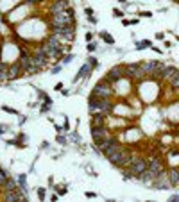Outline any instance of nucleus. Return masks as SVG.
<instances>
[{"instance_id":"23","label":"nucleus","mask_w":179,"mask_h":202,"mask_svg":"<svg viewBox=\"0 0 179 202\" xmlns=\"http://www.w3.org/2000/svg\"><path fill=\"white\" fill-rule=\"evenodd\" d=\"M151 45H152L151 39H142V41L136 43V48H138V50H143V48H151Z\"/></svg>"},{"instance_id":"4","label":"nucleus","mask_w":179,"mask_h":202,"mask_svg":"<svg viewBox=\"0 0 179 202\" xmlns=\"http://www.w3.org/2000/svg\"><path fill=\"white\" fill-rule=\"evenodd\" d=\"M48 23H52V25H77L75 23V18L70 16L66 11L57 13V14H52V18H50Z\"/></svg>"},{"instance_id":"40","label":"nucleus","mask_w":179,"mask_h":202,"mask_svg":"<svg viewBox=\"0 0 179 202\" xmlns=\"http://www.w3.org/2000/svg\"><path fill=\"white\" fill-rule=\"evenodd\" d=\"M84 38H86V41L90 43V41L93 39V34H91V32H86V36H84Z\"/></svg>"},{"instance_id":"47","label":"nucleus","mask_w":179,"mask_h":202,"mask_svg":"<svg viewBox=\"0 0 179 202\" xmlns=\"http://www.w3.org/2000/svg\"><path fill=\"white\" fill-rule=\"evenodd\" d=\"M86 197H88V199H93V197H95V193H90V192H86Z\"/></svg>"},{"instance_id":"12","label":"nucleus","mask_w":179,"mask_h":202,"mask_svg":"<svg viewBox=\"0 0 179 202\" xmlns=\"http://www.w3.org/2000/svg\"><path fill=\"white\" fill-rule=\"evenodd\" d=\"M22 73H23V72H22V66H20V64H18V61H16V63L9 64V68H7V81L18 79Z\"/></svg>"},{"instance_id":"32","label":"nucleus","mask_w":179,"mask_h":202,"mask_svg":"<svg viewBox=\"0 0 179 202\" xmlns=\"http://www.w3.org/2000/svg\"><path fill=\"white\" fill-rule=\"evenodd\" d=\"M2 109H4V111H7V113H11V115H18V111H16V109H11V107H7V106H2Z\"/></svg>"},{"instance_id":"48","label":"nucleus","mask_w":179,"mask_h":202,"mask_svg":"<svg viewBox=\"0 0 179 202\" xmlns=\"http://www.w3.org/2000/svg\"><path fill=\"white\" fill-rule=\"evenodd\" d=\"M118 2H120V4H126V2H127V0H118Z\"/></svg>"},{"instance_id":"3","label":"nucleus","mask_w":179,"mask_h":202,"mask_svg":"<svg viewBox=\"0 0 179 202\" xmlns=\"http://www.w3.org/2000/svg\"><path fill=\"white\" fill-rule=\"evenodd\" d=\"M113 93H115V91H113L111 84H109L106 79L99 81V82L93 86V90H91V95H95V97H99V98H111Z\"/></svg>"},{"instance_id":"19","label":"nucleus","mask_w":179,"mask_h":202,"mask_svg":"<svg viewBox=\"0 0 179 202\" xmlns=\"http://www.w3.org/2000/svg\"><path fill=\"white\" fill-rule=\"evenodd\" d=\"M169 179H170L172 186H178L179 184V168H172V170L169 172Z\"/></svg>"},{"instance_id":"35","label":"nucleus","mask_w":179,"mask_h":202,"mask_svg":"<svg viewBox=\"0 0 179 202\" xmlns=\"http://www.w3.org/2000/svg\"><path fill=\"white\" fill-rule=\"evenodd\" d=\"M140 16H143V18H151V16H152V13H151V11H142V13H140Z\"/></svg>"},{"instance_id":"2","label":"nucleus","mask_w":179,"mask_h":202,"mask_svg":"<svg viewBox=\"0 0 179 202\" xmlns=\"http://www.w3.org/2000/svg\"><path fill=\"white\" fill-rule=\"evenodd\" d=\"M50 25V32L52 34H57L61 39L65 41H74L75 39V25Z\"/></svg>"},{"instance_id":"24","label":"nucleus","mask_w":179,"mask_h":202,"mask_svg":"<svg viewBox=\"0 0 179 202\" xmlns=\"http://www.w3.org/2000/svg\"><path fill=\"white\" fill-rule=\"evenodd\" d=\"M7 177H9V174H7V170H4V168L0 166V188H4V183L7 181Z\"/></svg>"},{"instance_id":"46","label":"nucleus","mask_w":179,"mask_h":202,"mask_svg":"<svg viewBox=\"0 0 179 202\" xmlns=\"http://www.w3.org/2000/svg\"><path fill=\"white\" fill-rule=\"evenodd\" d=\"M41 149H48V141H43L41 143Z\"/></svg>"},{"instance_id":"18","label":"nucleus","mask_w":179,"mask_h":202,"mask_svg":"<svg viewBox=\"0 0 179 202\" xmlns=\"http://www.w3.org/2000/svg\"><path fill=\"white\" fill-rule=\"evenodd\" d=\"M18 190L22 192V193H25L27 195V192H29V186H27V177L22 174V175H18Z\"/></svg>"},{"instance_id":"28","label":"nucleus","mask_w":179,"mask_h":202,"mask_svg":"<svg viewBox=\"0 0 179 202\" xmlns=\"http://www.w3.org/2000/svg\"><path fill=\"white\" fill-rule=\"evenodd\" d=\"M39 109H41V113H48V111H50V104H47V102H43Z\"/></svg>"},{"instance_id":"49","label":"nucleus","mask_w":179,"mask_h":202,"mask_svg":"<svg viewBox=\"0 0 179 202\" xmlns=\"http://www.w3.org/2000/svg\"><path fill=\"white\" fill-rule=\"evenodd\" d=\"M176 2H179V0H176Z\"/></svg>"},{"instance_id":"17","label":"nucleus","mask_w":179,"mask_h":202,"mask_svg":"<svg viewBox=\"0 0 179 202\" xmlns=\"http://www.w3.org/2000/svg\"><path fill=\"white\" fill-rule=\"evenodd\" d=\"M18 190V181L7 177V181L4 183V192H16Z\"/></svg>"},{"instance_id":"7","label":"nucleus","mask_w":179,"mask_h":202,"mask_svg":"<svg viewBox=\"0 0 179 202\" xmlns=\"http://www.w3.org/2000/svg\"><path fill=\"white\" fill-rule=\"evenodd\" d=\"M152 186H154V190H170V188H172V183H170V179H169V174L161 172V174L154 179Z\"/></svg>"},{"instance_id":"29","label":"nucleus","mask_w":179,"mask_h":202,"mask_svg":"<svg viewBox=\"0 0 179 202\" xmlns=\"http://www.w3.org/2000/svg\"><path fill=\"white\" fill-rule=\"evenodd\" d=\"M56 141H57V143H61V145H66V138H65V136H61V132L57 134V138H56Z\"/></svg>"},{"instance_id":"42","label":"nucleus","mask_w":179,"mask_h":202,"mask_svg":"<svg viewBox=\"0 0 179 202\" xmlns=\"http://www.w3.org/2000/svg\"><path fill=\"white\" fill-rule=\"evenodd\" d=\"M66 13H68V14H70V16H74V18H75V11H74V9H72V7H68V9H66Z\"/></svg>"},{"instance_id":"27","label":"nucleus","mask_w":179,"mask_h":202,"mask_svg":"<svg viewBox=\"0 0 179 202\" xmlns=\"http://www.w3.org/2000/svg\"><path fill=\"white\" fill-rule=\"evenodd\" d=\"M45 197H47L45 188H38V199H39V201H45Z\"/></svg>"},{"instance_id":"15","label":"nucleus","mask_w":179,"mask_h":202,"mask_svg":"<svg viewBox=\"0 0 179 202\" xmlns=\"http://www.w3.org/2000/svg\"><path fill=\"white\" fill-rule=\"evenodd\" d=\"M90 72H91V66L86 63V64H82L81 66V70H79V73L74 77V82H77V81H81V79H84V77H88L90 75Z\"/></svg>"},{"instance_id":"14","label":"nucleus","mask_w":179,"mask_h":202,"mask_svg":"<svg viewBox=\"0 0 179 202\" xmlns=\"http://www.w3.org/2000/svg\"><path fill=\"white\" fill-rule=\"evenodd\" d=\"M174 72H176V66H172V64H170V66H163L160 72H156V77H160V79H167V81H169L170 75H172Z\"/></svg>"},{"instance_id":"21","label":"nucleus","mask_w":179,"mask_h":202,"mask_svg":"<svg viewBox=\"0 0 179 202\" xmlns=\"http://www.w3.org/2000/svg\"><path fill=\"white\" fill-rule=\"evenodd\" d=\"M7 68H9V64L0 61V81H7Z\"/></svg>"},{"instance_id":"33","label":"nucleus","mask_w":179,"mask_h":202,"mask_svg":"<svg viewBox=\"0 0 179 202\" xmlns=\"http://www.w3.org/2000/svg\"><path fill=\"white\" fill-rule=\"evenodd\" d=\"M56 190H57V195H66V192H68L66 188H61V186H57Z\"/></svg>"},{"instance_id":"1","label":"nucleus","mask_w":179,"mask_h":202,"mask_svg":"<svg viewBox=\"0 0 179 202\" xmlns=\"http://www.w3.org/2000/svg\"><path fill=\"white\" fill-rule=\"evenodd\" d=\"M88 107H90L91 113H93V111H100V113H104V115H111L113 109H115V104H113L109 98H99V97H95V95H90V98H88Z\"/></svg>"},{"instance_id":"30","label":"nucleus","mask_w":179,"mask_h":202,"mask_svg":"<svg viewBox=\"0 0 179 202\" xmlns=\"http://www.w3.org/2000/svg\"><path fill=\"white\" fill-rule=\"evenodd\" d=\"M70 138H72L75 143H81V136H79L77 132H72V134H70Z\"/></svg>"},{"instance_id":"26","label":"nucleus","mask_w":179,"mask_h":202,"mask_svg":"<svg viewBox=\"0 0 179 202\" xmlns=\"http://www.w3.org/2000/svg\"><path fill=\"white\" fill-rule=\"evenodd\" d=\"M61 59H63V63H61V64H68V63H72L74 55H72V54H65V55H63Z\"/></svg>"},{"instance_id":"39","label":"nucleus","mask_w":179,"mask_h":202,"mask_svg":"<svg viewBox=\"0 0 179 202\" xmlns=\"http://www.w3.org/2000/svg\"><path fill=\"white\" fill-rule=\"evenodd\" d=\"M88 21H90V23H93V25H95V23H97V18H95V16H93V14H91V16H88Z\"/></svg>"},{"instance_id":"41","label":"nucleus","mask_w":179,"mask_h":202,"mask_svg":"<svg viewBox=\"0 0 179 202\" xmlns=\"http://www.w3.org/2000/svg\"><path fill=\"white\" fill-rule=\"evenodd\" d=\"M63 88H65V86H63V82H57V84H56V88H54V90H56V91H61V90H63Z\"/></svg>"},{"instance_id":"11","label":"nucleus","mask_w":179,"mask_h":202,"mask_svg":"<svg viewBox=\"0 0 179 202\" xmlns=\"http://www.w3.org/2000/svg\"><path fill=\"white\" fill-rule=\"evenodd\" d=\"M70 7V0H54L52 5H50V14H57V13H63Z\"/></svg>"},{"instance_id":"13","label":"nucleus","mask_w":179,"mask_h":202,"mask_svg":"<svg viewBox=\"0 0 179 202\" xmlns=\"http://www.w3.org/2000/svg\"><path fill=\"white\" fill-rule=\"evenodd\" d=\"M142 64H143V68H145L147 73H156V72H160L165 66L161 61H149V63H142Z\"/></svg>"},{"instance_id":"6","label":"nucleus","mask_w":179,"mask_h":202,"mask_svg":"<svg viewBox=\"0 0 179 202\" xmlns=\"http://www.w3.org/2000/svg\"><path fill=\"white\" fill-rule=\"evenodd\" d=\"M91 136H93L95 147H99V145H100L108 136H109V132H108L106 125H91Z\"/></svg>"},{"instance_id":"38","label":"nucleus","mask_w":179,"mask_h":202,"mask_svg":"<svg viewBox=\"0 0 179 202\" xmlns=\"http://www.w3.org/2000/svg\"><path fill=\"white\" fill-rule=\"evenodd\" d=\"M84 13H86V16H91V14H93V9H91V7H86Z\"/></svg>"},{"instance_id":"22","label":"nucleus","mask_w":179,"mask_h":202,"mask_svg":"<svg viewBox=\"0 0 179 202\" xmlns=\"http://www.w3.org/2000/svg\"><path fill=\"white\" fill-rule=\"evenodd\" d=\"M100 38H102V39H104V41H106L108 45H115V38H113V36H111L109 32L102 30V32H100Z\"/></svg>"},{"instance_id":"31","label":"nucleus","mask_w":179,"mask_h":202,"mask_svg":"<svg viewBox=\"0 0 179 202\" xmlns=\"http://www.w3.org/2000/svg\"><path fill=\"white\" fill-rule=\"evenodd\" d=\"M86 48H88V52H93V50H95V48H97V43H93V41H90V43H88V47H86Z\"/></svg>"},{"instance_id":"20","label":"nucleus","mask_w":179,"mask_h":202,"mask_svg":"<svg viewBox=\"0 0 179 202\" xmlns=\"http://www.w3.org/2000/svg\"><path fill=\"white\" fill-rule=\"evenodd\" d=\"M169 82H170V86H172V88H176V90H179V70H176V72H174V73L170 75Z\"/></svg>"},{"instance_id":"16","label":"nucleus","mask_w":179,"mask_h":202,"mask_svg":"<svg viewBox=\"0 0 179 202\" xmlns=\"http://www.w3.org/2000/svg\"><path fill=\"white\" fill-rule=\"evenodd\" d=\"M106 116H108V115H104V113H95V115H91V125H104Z\"/></svg>"},{"instance_id":"45","label":"nucleus","mask_w":179,"mask_h":202,"mask_svg":"<svg viewBox=\"0 0 179 202\" xmlns=\"http://www.w3.org/2000/svg\"><path fill=\"white\" fill-rule=\"evenodd\" d=\"M7 131V125H0V134H4Z\"/></svg>"},{"instance_id":"36","label":"nucleus","mask_w":179,"mask_h":202,"mask_svg":"<svg viewBox=\"0 0 179 202\" xmlns=\"http://www.w3.org/2000/svg\"><path fill=\"white\" fill-rule=\"evenodd\" d=\"M61 66H63V64H56V66L52 68V73H54V75H56V73H59V72H61Z\"/></svg>"},{"instance_id":"43","label":"nucleus","mask_w":179,"mask_h":202,"mask_svg":"<svg viewBox=\"0 0 179 202\" xmlns=\"http://www.w3.org/2000/svg\"><path fill=\"white\" fill-rule=\"evenodd\" d=\"M156 39H165V34L163 32H156Z\"/></svg>"},{"instance_id":"37","label":"nucleus","mask_w":179,"mask_h":202,"mask_svg":"<svg viewBox=\"0 0 179 202\" xmlns=\"http://www.w3.org/2000/svg\"><path fill=\"white\" fill-rule=\"evenodd\" d=\"M25 4H32V5H36V4H41L43 0H23Z\"/></svg>"},{"instance_id":"44","label":"nucleus","mask_w":179,"mask_h":202,"mask_svg":"<svg viewBox=\"0 0 179 202\" xmlns=\"http://www.w3.org/2000/svg\"><path fill=\"white\" fill-rule=\"evenodd\" d=\"M170 202H179V195H172V197H170Z\"/></svg>"},{"instance_id":"10","label":"nucleus","mask_w":179,"mask_h":202,"mask_svg":"<svg viewBox=\"0 0 179 202\" xmlns=\"http://www.w3.org/2000/svg\"><path fill=\"white\" fill-rule=\"evenodd\" d=\"M18 64L22 66V72H23V73H27V72H29V68H30V54H29L25 48H22V47H20V57H18Z\"/></svg>"},{"instance_id":"34","label":"nucleus","mask_w":179,"mask_h":202,"mask_svg":"<svg viewBox=\"0 0 179 202\" xmlns=\"http://www.w3.org/2000/svg\"><path fill=\"white\" fill-rule=\"evenodd\" d=\"M113 14H115V16H117V18H122V16H124V13H122V11H118V9H117V7H115V9H113Z\"/></svg>"},{"instance_id":"25","label":"nucleus","mask_w":179,"mask_h":202,"mask_svg":"<svg viewBox=\"0 0 179 202\" xmlns=\"http://www.w3.org/2000/svg\"><path fill=\"white\" fill-rule=\"evenodd\" d=\"M88 64L91 66V70H93V68H97V66H99V61H97V57L90 55V59H88Z\"/></svg>"},{"instance_id":"8","label":"nucleus","mask_w":179,"mask_h":202,"mask_svg":"<svg viewBox=\"0 0 179 202\" xmlns=\"http://www.w3.org/2000/svg\"><path fill=\"white\" fill-rule=\"evenodd\" d=\"M109 84H115V82H118L120 79H124V66H113L108 73H106V77H104Z\"/></svg>"},{"instance_id":"5","label":"nucleus","mask_w":179,"mask_h":202,"mask_svg":"<svg viewBox=\"0 0 179 202\" xmlns=\"http://www.w3.org/2000/svg\"><path fill=\"white\" fill-rule=\"evenodd\" d=\"M129 172L133 174V177H138L142 172H145L147 170V159H143V158H133V161L129 163Z\"/></svg>"},{"instance_id":"9","label":"nucleus","mask_w":179,"mask_h":202,"mask_svg":"<svg viewBox=\"0 0 179 202\" xmlns=\"http://www.w3.org/2000/svg\"><path fill=\"white\" fill-rule=\"evenodd\" d=\"M147 170L154 175V179L163 172V163H161V159L160 158H151L149 161H147Z\"/></svg>"}]
</instances>
